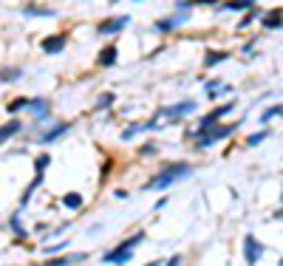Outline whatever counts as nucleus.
Returning <instances> with one entry per match:
<instances>
[{
  "label": "nucleus",
  "instance_id": "aec40b11",
  "mask_svg": "<svg viewBox=\"0 0 283 266\" xmlns=\"http://www.w3.org/2000/svg\"><path fill=\"white\" fill-rule=\"evenodd\" d=\"M111 102H114V94H102V97H99V102H97V108L102 111V108H108Z\"/></svg>",
  "mask_w": 283,
  "mask_h": 266
},
{
  "label": "nucleus",
  "instance_id": "f3484780",
  "mask_svg": "<svg viewBox=\"0 0 283 266\" xmlns=\"http://www.w3.org/2000/svg\"><path fill=\"white\" fill-rule=\"evenodd\" d=\"M227 57H230V54H227V51H215V54H212V57H207V65H218V62H224V60H227Z\"/></svg>",
  "mask_w": 283,
  "mask_h": 266
},
{
  "label": "nucleus",
  "instance_id": "0eeeda50",
  "mask_svg": "<svg viewBox=\"0 0 283 266\" xmlns=\"http://www.w3.org/2000/svg\"><path fill=\"white\" fill-rule=\"evenodd\" d=\"M65 43H68V37H65V34L45 37V40H43V51H45V54H60L62 48H65Z\"/></svg>",
  "mask_w": 283,
  "mask_h": 266
},
{
  "label": "nucleus",
  "instance_id": "1a4fd4ad",
  "mask_svg": "<svg viewBox=\"0 0 283 266\" xmlns=\"http://www.w3.org/2000/svg\"><path fill=\"white\" fill-rule=\"evenodd\" d=\"M68 128H71L68 122H62V125H57V128H51V131H48V133H45V136H43V144H51L54 139H60L62 133L68 131Z\"/></svg>",
  "mask_w": 283,
  "mask_h": 266
},
{
  "label": "nucleus",
  "instance_id": "6ab92c4d",
  "mask_svg": "<svg viewBox=\"0 0 283 266\" xmlns=\"http://www.w3.org/2000/svg\"><path fill=\"white\" fill-rule=\"evenodd\" d=\"M48 161H51V159H48L45 153H43V156H37V161H34V170H37V173H45V167H48Z\"/></svg>",
  "mask_w": 283,
  "mask_h": 266
},
{
  "label": "nucleus",
  "instance_id": "f03ea898",
  "mask_svg": "<svg viewBox=\"0 0 283 266\" xmlns=\"http://www.w3.org/2000/svg\"><path fill=\"white\" fill-rule=\"evenodd\" d=\"M235 128H238V125H224V128H215V125H210L204 133H198V136H201V139H198V147H210V144H215L218 139L230 136Z\"/></svg>",
  "mask_w": 283,
  "mask_h": 266
},
{
  "label": "nucleus",
  "instance_id": "39448f33",
  "mask_svg": "<svg viewBox=\"0 0 283 266\" xmlns=\"http://www.w3.org/2000/svg\"><path fill=\"white\" fill-rule=\"evenodd\" d=\"M261 255H264V247H261L252 235H247V238H244V258H247V264H258Z\"/></svg>",
  "mask_w": 283,
  "mask_h": 266
},
{
  "label": "nucleus",
  "instance_id": "f257e3e1",
  "mask_svg": "<svg viewBox=\"0 0 283 266\" xmlns=\"http://www.w3.org/2000/svg\"><path fill=\"white\" fill-rule=\"evenodd\" d=\"M184 176H190V164H170L156 178H150L144 190H167L170 184H176L178 178H184Z\"/></svg>",
  "mask_w": 283,
  "mask_h": 266
},
{
  "label": "nucleus",
  "instance_id": "ddd939ff",
  "mask_svg": "<svg viewBox=\"0 0 283 266\" xmlns=\"http://www.w3.org/2000/svg\"><path fill=\"white\" fill-rule=\"evenodd\" d=\"M99 62H102V65H114V62H116V48H114V45H108L105 51H102Z\"/></svg>",
  "mask_w": 283,
  "mask_h": 266
},
{
  "label": "nucleus",
  "instance_id": "dca6fc26",
  "mask_svg": "<svg viewBox=\"0 0 283 266\" xmlns=\"http://www.w3.org/2000/svg\"><path fill=\"white\" fill-rule=\"evenodd\" d=\"M249 6H252L249 0H232V3L224 6V9H227V11H241V9H249Z\"/></svg>",
  "mask_w": 283,
  "mask_h": 266
},
{
  "label": "nucleus",
  "instance_id": "7ed1b4c3",
  "mask_svg": "<svg viewBox=\"0 0 283 266\" xmlns=\"http://www.w3.org/2000/svg\"><path fill=\"white\" fill-rule=\"evenodd\" d=\"M128 23H131L128 14H122V17H111V20H102V23L97 26V31H99V34H119Z\"/></svg>",
  "mask_w": 283,
  "mask_h": 266
},
{
  "label": "nucleus",
  "instance_id": "423d86ee",
  "mask_svg": "<svg viewBox=\"0 0 283 266\" xmlns=\"http://www.w3.org/2000/svg\"><path fill=\"white\" fill-rule=\"evenodd\" d=\"M232 105H235V102H227V105H221L218 111H212L210 116H204V119H201V128H198V133H204L207 128H210V125H215L218 119H221V116H227V114L232 111Z\"/></svg>",
  "mask_w": 283,
  "mask_h": 266
},
{
  "label": "nucleus",
  "instance_id": "5701e85b",
  "mask_svg": "<svg viewBox=\"0 0 283 266\" xmlns=\"http://www.w3.org/2000/svg\"><path fill=\"white\" fill-rule=\"evenodd\" d=\"M23 14H43V17H51L54 11H40V9H23Z\"/></svg>",
  "mask_w": 283,
  "mask_h": 266
},
{
  "label": "nucleus",
  "instance_id": "4468645a",
  "mask_svg": "<svg viewBox=\"0 0 283 266\" xmlns=\"http://www.w3.org/2000/svg\"><path fill=\"white\" fill-rule=\"evenodd\" d=\"M26 108H31L34 114L45 116V108H48V102H45V99H28V105H26Z\"/></svg>",
  "mask_w": 283,
  "mask_h": 266
},
{
  "label": "nucleus",
  "instance_id": "412c9836",
  "mask_svg": "<svg viewBox=\"0 0 283 266\" xmlns=\"http://www.w3.org/2000/svg\"><path fill=\"white\" fill-rule=\"evenodd\" d=\"M266 139V133H255V136H249V142L247 144H252V147H255V144H261Z\"/></svg>",
  "mask_w": 283,
  "mask_h": 266
},
{
  "label": "nucleus",
  "instance_id": "f8f14e48",
  "mask_svg": "<svg viewBox=\"0 0 283 266\" xmlns=\"http://www.w3.org/2000/svg\"><path fill=\"white\" fill-rule=\"evenodd\" d=\"M62 204L68 207V210H77V207H82V195H77V193H68L65 198H62Z\"/></svg>",
  "mask_w": 283,
  "mask_h": 266
},
{
  "label": "nucleus",
  "instance_id": "2eb2a0df",
  "mask_svg": "<svg viewBox=\"0 0 283 266\" xmlns=\"http://www.w3.org/2000/svg\"><path fill=\"white\" fill-rule=\"evenodd\" d=\"M218 0H187V3H178V9H190V6H215Z\"/></svg>",
  "mask_w": 283,
  "mask_h": 266
},
{
  "label": "nucleus",
  "instance_id": "9b49d317",
  "mask_svg": "<svg viewBox=\"0 0 283 266\" xmlns=\"http://www.w3.org/2000/svg\"><path fill=\"white\" fill-rule=\"evenodd\" d=\"M17 131H20V122H9V125H3V128H0V142H3V139H9V136H14Z\"/></svg>",
  "mask_w": 283,
  "mask_h": 266
},
{
  "label": "nucleus",
  "instance_id": "6e6552de",
  "mask_svg": "<svg viewBox=\"0 0 283 266\" xmlns=\"http://www.w3.org/2000/svg\"><path fill=\"white\" fill-rule=\"evenodd\" d=\"M195 111V102H178V105H173V108H164V116H184V114H193Z\"/></svg>",
  "mask_w": 283,
  "mask_h": 266
},
{
  "label": "nucleus",
  "instance_id": "9d476101",
  "mask_svg": "<svg viewBox=\"0 0 283 266\" xmlns=\"http://www.w3.org/2000/svg\"><path fill=\"white\" fill-rule=\"evenodd\" d=\"M264 28H269V31L281 28V11H269V14L264 17Z\"/></svg>",
  "mask_w": 283,
  "mask_h": 266
},
{
  "label": "nucleus",
  "instance_id": "4be33fe9",
  "mask_svg": "<svg viewBox=\"0 0 283 266\" xmlns=\"http://www.w3.org/2000/svg\"><path fill=\"white\" fill-rule=\"evenodd\" d=\"M26 105H28V99H17V102H11L9 105V111L14 114V111H20V108H26Z\"/></svg>",
  "mask_w": 283,
  "mask_h": 266
},
{
  "label": "nucleus",
  "instance_id": "20e7f679",
  "mask_svg": "<svg viewBox=\"0 0 283 266\" xmlns=\"http://www.w3.org/2000/svg\"><path fill=\"white\" fill-rule=\"evenodd\" d=\"M131 258H133V247H128V244H119V247L111 249V252H108L102 261H105V264H128Z\"/></svg>",
  "mask_w": 283,
  "mask_h": 266
},
{
  "label": "nucleus",
  "instance_id": "a211bd4d",
  "mask_svg": "<svg viewBox=\"0 0 283 266\" xmlns=\"http://www.w3.org/2000/svg\"><path fill=\"white\" fill-rule=\"evenodd\" d=\"M275 116H281V105H272V108H269V111H266V114L264 116H261V122H269V119H275Z\"/></svg>",
  "mask_w": 283,
  "mask_h": 266
}]
</instances>
